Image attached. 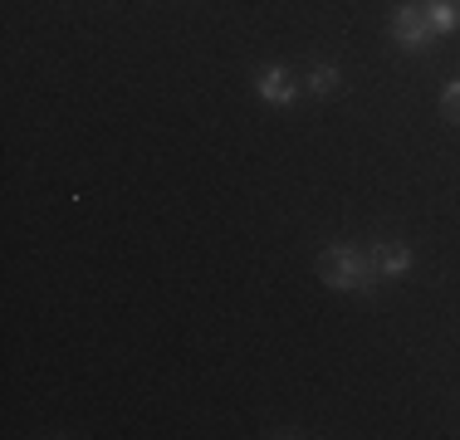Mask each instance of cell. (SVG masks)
<instances>
[{"label":"cell","instance_id":"cell-2","mask_svg":"<svg viewBox=\"0 0 460 440\" xmlns=\"http://www.w3.org/2000/svg\"><path fill=\"white\" fill-rule=\"evenodd\" d=\"M392 35H397V44L407 54H416V49L431 44V25L421 20V10H416V5H397V15H392Z\"/></svg>","mask_w":460,"mask_h":440},{"label":"cell","instance_id":"cell-6","mask_svg":"<svg viewBox=\"0 0 460 440\" xmlns=\"http://www.w3.org/2000/svg\"><path fill=\"white\" fill-rule=\"evenodd\" d=\"M338 84H343V74H338L333 64H319V69L309 74V88H314V93H319V98H328V93H333Z\"/></svg>","mask_w":460,"mask_h":440},{"label":"cell","instance_id":"cell-8","mask_svg":"<svg viewBox=\"0 0 460 440\" xmlns=\"http://www.w3.org/2000/svg\"><path fill=\"white\" fill-rule=\"evenodd\" d=\"M446 5H456V10H460V0H446Z\"/></svg>","mask_w":460,"mask_h":440},{"label":"cell","instance_id":"cell-3","mask_svg":"<svg viewBox=\"0 0 460 440\" xmlns=\"http://www.w3.org/2000/svg\"><path fill=\"white\" fill-rule=\"evenodd\" d=\"M255 93L265 98V103H279V108H289L294 98H299V84H294V74H289V69H279V64H270V69H260V74H255Z\"/></svg>","mask_w":460,"mask_h":440},{"label":"cell","instance_id":"cell-1","mask_svg":"<svg viewBox=\"0 0 460 440\" xmlns=\"http://www.w3.org/2000/svg\"><path fill=\"white\" fill-rule=\"evenodd\" d=\"M319 274L328 289H343V294H367L377 284V264L363 260L353 245H333L328 255L319 260Z\"/></svg>","mask_w":460,"mask_h":440},{"label":"cell","instance_id":"cell-4","mask_svg":"<svg viewBox=\"0 0 460 440\" xmlns=\"http://www.w3.org/2000/svg\"><path fill=\"white\" fill-rule=\"evenodd\" d=\"M372 264H377V274H387V279H402V274L411 269V250L407 245H377Z\"/></svg>","mask_w":460,"mask_h":440},{"label":"cell","instance_id":"cell-5","mask_svg":"<svg viewBox=\"0 0 460 440\" xmlns=\"http://www.w3.org/2000/svg\"><path fill=\"white\" fill-rule=\"evenodd\" d=\"M426 25H431L436 35H451V30L460 25V10L446 5V0H426Z\"/></svg>","mask_w":460,"mask_h":440},{"label":"cell","instance_id":"cell-7","mask_svg":"<svg viewBox=\"0 0 460 440\" xmlns=\"http://www.w3.org/2000/svg\"><path fill=\"white\" fill-rule=\"evenodd\" d=\"M441 108H446V118L451 123H460V79L446 84V93H441Z\"/></svg>","mask_w":460,"mask_h":440}]
</instances>
